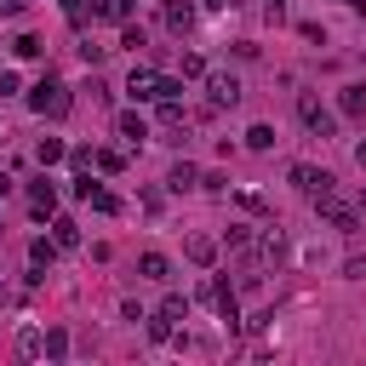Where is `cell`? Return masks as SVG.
<instances>
[{
	"instance_id": "38",
	"label": "cell",
	"mask_w": 366,
	"mask_h": 366,
	"mask_svg": "<svg viewBox=\"0 0 366 366\" xmlns=\"http://www.w3.org/2000/svg\"><path fill=\"white\" fill-rule=\"evenodd\" d=\"M349 6H355V11H366V0H349Z\"/></svg>"
},
{
	"instance_id": "8",
	"label": "cell",
	"mask_w": 366,
	"mask_h": 366,
	"mask_svg": "<svg viewBox=\"0 0 366 366\" xmlns=\"http://www.w3.org/2000/svg\"><path fill=\"white\" fill-rule=\"evenodd\" d=\"M166 29L183 40V34L194 29V6H189V0H166Z\"/></svg>"
},
{
	"instance_id": "12",
	"label": "cell",
	"mask_w": 366,
	"mask_h": 366,
	"mask_svg": "<svg viewBox=\"0 0 366 366\" xmlns=\"http://www.w3.org/2000/svg\"><path fill=\"white\" fill-rule=\"evenodd\" d=\"M51 240H57L63 252H74V246H80V223H74V217H57V212H51Z\"/></svg>"
},
{
	"instance_id": "28",
	"label": "cell",
	"mask_w": 366,
	"mask_h": 366,
	"mask_svg": "<svg viewBox=\"0 0 366 366\" xmlns=\"http://www.w3.org/2000/svg\"><path fill=\"white\" fill-rule=\"evenodd\" d=\"M183 74H189V80H200V74H206V63H200V51H183Z\"/></svg>"
},
{
	"instance_id": "5",
	"label": "cell",
	"mask_w": 366,
	"mask_h": 366,
	"mask_svg": "<svg viewBox=\"0 0 366 366\" xmlns=\"http://www.w3.org/2000/svg\"><path fill=\"white\" fill-rule=\"evenodd\" d=\"M206 97H212V109H234L240 103V80L234 74H206Z\"/></svg>"
},
{
	"instance_id": "30",
	"label": "cell",
	"mask_w": 366,
	"mask_h": 366,
	"mask_svg": "<svg viewBox=\"0 0 366 366\" xmlns=\"http://www.w3.org/2000/svg\"><path fill=\"white\" fill-rule=\"evenodd\" d=\"M149 337H154V343H166V337H172V320H166V315H154V320H149Z\"/></svg>"
},
{
	"instance_id": "27",
	"label": "cell",
	"mask_w": 366,
	"mask_h": 366,
	"mask_svg": "<svg viewBox=\"0 0 366 366\" xmlns=\"http://www.w3.org/2000/svg\"><path fill=\"white\" fill-rule=\"evenodd\" d=\"M17 349H23V355H46V337H40V332H23Z\"/></svg>"
},
{
	"instance_id": "33",
	"label": "cell",
	"mask_w": 366,
	"mask_h": 366,
	"mask_svg": "<svg viewBox=\"0 0 366 366\" xmlns=\"http://www.w3.org/2000/svg\"><path fill=\"white\" fill-rule=\"evenodd\" d=\"M63 11H69V23H74V29L86 23V0H63Z\"/></svg>"
},
{
	"instance_id": "25",
	"label": "cell",
	"mask_w": 366,
	"mask_h": 366,
	"mask_svg": "<svg viewBox=\"0 0 366 366\" xmlns=\"http://www.w3.org/2000/svg\"><path fill=\"white\" fill-rule=\"evenodd\" d=\"M200 189H206V194H229V172H206Z\"/></svg>"
},
{
	"instance_id": "4",
	"label": "cell",
	"mask_w": 366,
	"mask_h": 366,
	"mask_svg": "<svg viewBox=\"0 0 366 366\" xmlns=\"http://www.w3.org/2000/svg\"><path fill=\"white\" fill-rule=\"evenodd\" d=\"M315 212H320V217H326L332 229H343V234H349V229L360 223V217H355V212H349V206H343V200H337L332 189H326V194H315Z\"/></svg>"
},
{
	"instance_id": "6",
	"label": "cell",
	"mask_w": 366,
	"mask_h": 366,
	"mask_svg": "<svg viewBox=\"0 0 366 366\" xmlns=\"http://www.w3.org/2000/svg\"><path fill=\"white\" fill-rule=\"evenodd\" d=\"M29 206H34V217H51L57 212V183L51 177H34L29 183Z\"/></svg>"
},
{
	"instance_id": "19",
	"label": "cell",
	"mask_w": 366,
	"mask_h": 366,
	"mask_svg": "<svg viewBox=\"0 0 366 366\" xmlns=\"http://www.w3.org/2000/svg\"><path fill=\"white\" fill-rule=\"evenodd\" d=\"M160 103V126H183V103L177 97H154Z\"/></svg>"
},
{
	"instance_id": "15",
	"label": "cell",
	"mask_w": 366,
	"mask_h": 366,
	"mask_svg": "<svg viewBox=\"0 0 366 366\" xmlns=\"http://www.w3.org/2000/svg\"><path fill=\"white\" fill-rule=\"evenodd\" d=\"M166 183H172V194H183V189H200V172H194V166H189V160H177V166H172V177H166Z\"/></svg>"
},
{
	"instance_id": "1",
	"label": "cell",
	"mask_w": 366,
	"mask_h": 366,
	"mask_svg": "<svg viewBox=\"0 0 366 366\" xmlns=\"http://www.w3.org/2000/svg\"><path fill=\"white\" fill-rule=\"evenodd\" d=\"M69 103H74V97H69L63 80H34V86H29V109H34L40 120H63Z\"/></svg>"
},
{
	"instance_id": "29",
	"label": "cell",
	"mask_w": 366,
	"mask_h": 366,
	"mask_svg": "<svg viewBox=\"0 0 366 366\" xmlns=\"http://www.w3.org/2000/svg\"><path fill=\"white\" fill-rule=\"evenodd\" d=\"M69 160H74V172H86V166L97 160V149H86V143H80V149H69Z\"/></svg>"
},
{
	"instance_id": "14",
	"label": "cell",
	"mask_w": 366,
	"mask_h": 366,
	"mask_svg": "<svg viewBox=\"0 0 366 366\" xmlns=\"http://www.w3.org/2000/svg\"><path fill=\"white\" fill-rule=\"evenodd\" d=\"M337 109H343L349 120H366V86H343V97H337Z\"/></svg>"
},
{
	"instance_id": "10",
	"label": "cell",
	"mask_w": 366,
	"mask_h": 366,
	"mask_svg": "<svg viewBox=\"0 0 366 366\" xmlns=\"http://www.w3.org/2000/svg\"><path fill=\"white\" fill-rule=\"evenodd\" d=\"M154 80H160L154 69H132V80H126V92H132V103H149V97H154Z\"/></svg>"
},
{
	"instance_id": "16",
	"label": "cell",
	"mask_w": 366,
	"mask_h": 366,
	"mask_svg": "<svg viewBox=\"0 0 366 366\" xmlns=\"http://www.w3.org/2000/svg\"><path fill=\"white\" fill-rule=\"evenodd\" d=\"M189 263H217V240H206V234H189Z\"/></svg>"
},
{
	"instance_id": "39",
	"label": "cell",
	"mask_w": 366,
	"mask_h": 366,
	"mask_svg": "<svg viewBox=\"0 0 366 366\" xmlns=\"http://www.w3.org/2000/svg\"><path fill=\"white\" fill-rule=\"evenodd\" d=\"M206 6H234V0H206Z\"/></svg>"
},
{
	"instance_id": "3",
	"label": "cell",
	"mask_w": 366,
	"mask_h": 366,
	"mask_svg": "<svg viewBox=\"0 0 366 366\" xmlns=\"http://www.w3.org/2000/svg\"><path fill=\"white\" fill-rule=\"evenodd\" d=\"M286 177H292V189H297V194H309V200H315V194H326V189L337 183L332 172H320V166H309V160H297Z\"/></svg>"
},
{
	"instance_id": "22",
	"label": "cell",
	"mask_w": 366,
	"mask_h": 366,
	"mask_svg": "<svg viewBox=\"0 0 366 366\" xmlns=\"http://www.w3.org/2000/svg\"><path fill=\"white\" fill-rule=\"evenodd\" d=\"M11 51H17V57H40L46 46H40V34H17V40H11Z\"/></svg>"
},
{
	"instance_id": "26",
	"label": "cell",
	"mask_w": 366,
	"mask_h": 366,
	"mask_svg": "<svg viewBox=\"0 0 366 366\" xmlns=\"http://www.w3.org/2000/svg\"><path fill=\"white\" fill-rule=\"evenodd\" d=\"M177 92H183L177 74H160V80H154V97H177Z\"/></svg>"
},
{
	"instance_id": "13",
	"label": "cell",
	"mask_w": 366,
	"mask_h": 366,
	"mask_svg": "<svg viewBox=\"0 0 366 366\" xmlns=\"http://www.w3.org/2000/svg\"><path fill=\"white\" fill-rule=\"evenodd\" d=\"M137 274H143V280H172V263H166L160 252H143V257H137Z\"/></svg>"
},
{
	"instance_id": "24",
	"label": "cell",
	"mask_w": 366,
	"mask_h": 366,
	"mask_svg": "<svg viewBox=\"0 0 366 366\" xmlns=\"http://www.w3.org/2000/svg\"><path fill=\"white\" fill-rule=\"evenodd\" d=\"M160 315H166V320H189V297H177V292H172V297L160 303Z\"/></svg>"
},
{
	"instance_id": "37",
	"label": "cell",
	"mask_w": 366,
	"mask_h": 366,
	"mask_svg": "<svg viewBox=\"0 0 366 366\" xmlns=\"http://www.w3.org/2000/svg\"><path fill=\"white\" fill-rule=\"evenodd\" d=\"M6 189H11V177H6V172H0V200H6Z\"/></svg>"
},
{
	"instance_id": "18",
	"label": "cell",
	"mask_w": 366,
	"mask_h": 366,
	"mask_svg": "<svg viewBox=\"0 0 366 366\" xmlns=\"http://www.w3.org/2000/svg\"><path fill=\"white\" fill-rule=\"evenodd\" d=\"M63 154H69V149H63L57 137H40V149H34V160H40V166H57Z\"/></svg>"
},
{
	"instance_id": "36",
	"label": "cell",
	"mask_w": 366,
	"mask_h": 366,
	"mask_svg": "<svg viewBox=\"0 0 366 366\" xmlns=\"http://www.w3.org/2000/svg\"><path fill=\"white\" fill-rule=\"evenodd\" d=\"M355 160H360V172H366V143H355Z\"/></svg>"
},
{
	"instance_id": "2",
	"label": "cell",
	"mask_w": 366,
	"mask_h": 366,
	"mask_svg": "<svg viewBox=\"0 0 366 366\" xmlns=\"http://www.w3.org/2000/svg\"><path fill=\"white\" fill-rule=\"evenodd\" d=\"M297 120H303L315 137H332V132H337V114H332V109H326L315 92H303V97H297Z\"/></svg>"
},
{
	"instance_id": "31",
	"label": "cell",
	"mask_w": 366,
	"mask_h": 366,
	"mask_svg": "<svg viewBox=\"0 0 366 366\" xmlns=\"http://www.w3.org/2000/svg\"><path fill=\"white\" fill-rule=\"evenodd\" d=\"M63 349H69V332L51 326V332H46V355H63Z\"/></svg>"
},
{
	"instance_id": "21",
	"label": "cell",
	"mask_w": 366,
	"mask_h": 366,
	"mask_svg": "<svg viewBox=\"0 0 366 366\" xmlns=\"http://www.w3.org/2000/svg\"><path fill=\"white\" fill-rule=\"evenodd\" d=\"M120 46H132V51H137V46H149V34H143V29L126 17V23H120Z\"/></svg>"
},
{
	"instance_id": "40",
	"label": "cell",
	"mask_w": 366,
	"mask_h": 366,
	"mask_svg": "<svg viewBox=\"0 0 366 366\" xmlns=\"http://www.w3.org/2000/svg\"><path fill=\"white\" fill-rule=\"evenodd\" d=\"M360 212H366V189H360Z\"/></svg>"
},
{
	"instance_id": "20",
	"label": "cell",
	"mask_w": 366,
	"mask_h": 366,
	"mask_svg": "<svg viewBox=\"0 0 366 366\" xmlns=\"http://www.w3.org/2000/svg\"><path fill=\"white\" fill-rule=\"evenodd\" d=\"M246 149H257V154L274 149V126H252V132H246Z\"/></svg>"
},
{
	"instance_id": "17",
	"label": "cell",
	"mask_w": 366,
	"mask_h": 366,
	"mask_svg": "<svg viewBox=\"0 0 366 366\" xmlns=\"http://www.w3.org/2000/svg\"><path fill=\"white\" fill-rule=\"evenodd\" d=\"M57 252H63L57 240H34V246H29V263H34V269H51V263H57Z\"/></svg>"
},
{
	"instance_id": "32",
	"label": "cell",
	"mask_w": 366,
	"mask_h": 366,
	"mask_svg": "<svg viewBox=\"0 0 366 366\" xmlns=\"http://www.w3.org/2000/svg\"><path fill=\"white\" fill-rule=\"evenodd\" d=\"M343 274H349V280H366V252H355V257L343 263Z\"/></svg>"
},
{
	"instance_id": "11",
	"label": "cell",
	"mask_w": 366,
	"mask_h": 366,
	"mask_svg": "<svg viewBox=\"0 0 366 366\" xmlns=\"http://www.w3.org/2000/svg\"><path fill=\"white\" fill-rule=\"evenodd\" d=\"M114 132H120V137H126V143H143V137H149V120H143V114H137V109H126V114H120V120H114Z\"/></svg>"
},
{
	"instance_id": "35",
	"label": "cell",
	"mask_w": 366,
	"mask_h": 366,
	"mask_svg": "<svg viewBox=\"0 0 366 366\" xmlns=\"http://www.w3.org/2000/svg\"><path fill=\"white\" fill-rule=\"evenodd\" d=\"M280 11H286V0H269V17H280Z\"/></svg>"
},
{
	"instance_id": "34",
	"label": "cell",
	"mask_w": 366,
	"mask_h": 366,
	"mask_svg": "<svg viewBox=\"0 0 366 366\" xmlns=\"http://www.w3.org/2000/svg\"><path fill=\"white\" fill-rule=\"evenodd\" d=\"M23 6H29V0H0V17H17Z\"/></svg>"
},
{
	"instance_id": "7",
	"label": "cell",
	"mask_w": 366,
	"mask_h": 366,
	"mask_svg": "<svg viewBox=\"0 0 366 366\" xmlns=\"http://www.w3.org/2000/svg\"><path fill=\"white\" fill-rule=\"evenodd\" d=\"M212 303H217V315H223L229 326L240 320V297H234V286H229V280H212Z\"/></svg>"
},
{
	"instance_id": "23",
	"label": "cell",
	"mask_w": 366,
	"mask_h": 366,
	"mask_svg": "<svg viewBox=\"0 0 366 366\" xmlns=\"http://www.w3.org/2000/svg\"><path fill=\"white\" fill-rule=\"evenodd\" d=\"M92 166H97V172H120V166H126V154H120V149H97V160H92Z\"/></svg>"
},
{
	"instance_id": "9",
	"label": "cell",
	"mask_w": 366,
	"mask_h": 366,
	"mask_svg": "<svg viewBox=\"0 0 366 366\" xmlns=\"http://www.w3.org/2000/svg\"><path fill=\"white\" fill-rule=\"evenodd\" d=\"M137 11V0H92V17H103V23H126Z\"/></svg>"
}]
</instances>
